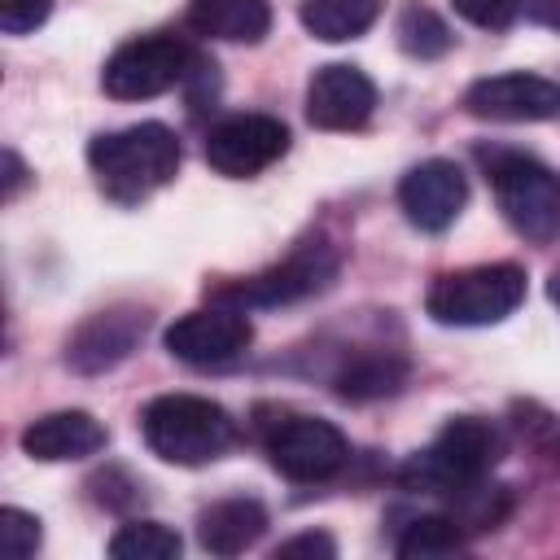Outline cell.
<instances>
[{
	"label": "cell",
	"instance_id": "1",
	"mask_svg": "<svg viewBox=\"0 0 560 560\" xmlns=\"http://www.w3.org/2000/svg\"><path fill=\"white\" fill-rule=\"evenodd\" d=\"M88 166L109 201L136 206L175 179L179 140L166 122H131L118 131H101L88 144Z\"/></svg>",
	"mask_w": 560,
	"mask_h": 560
},
{
	"label": "cell",
	"instance_id": "2",
	"mask_svg": "<svg viewBox=\"0 0 560 560\" xmlns=\"http://www.w3.org/2000/svg\"><path fill=\"white\" fill-rule=\"evenodd\" d=\"M503 455V438L481 416H455L442 433L398 468V486L416 494H459L490 477Z\"/></svg>",
	"mask_w": 560,
	"mask_h": 560
},
{
	"label": "cell",
	"instance_id": "3",
	"mask_svg": "<svg viewBox=\"0 0 560 560\" xmlns=\"http://www.w3.org/2000/svg\"><path fill=\"white\" fill-rule=\"evenodd\" d=\"M140 438H144V446L158 459L179 464V468H197V464L219 459L232 446L236 420L214 398H201V394H158L140 411Z\"/></svg>",
	"mask_w": 560,
	"mask_h": 560
},
{
	"label": "cell",
	"instance_id": "4",
	"mask_svg": "<svg viewBox=\"0 0 560 560\" xmlns=\"http://www.w3.org/2000/svg\"><path fill=\"white\" fill-rule=\"evenodd\" d=\"M525 302V267L516 262H481L446 271L429 284L424 311L442 328H486L508 319Z\"/></svg>",
	"mask_w": 560,
	"mask_h": 560
},
{
	"label": "cell",
	"instance_id": "5",
	"mask_svg": "<svg viewBox=\"0 0 560 560\" xmlns=\"http://www.w3.org/2000/svg\"><path fill=\"white\" fill-rule=\"evenodd\" d=\"M481 162H486V179L494 188L503 219L525 241H538V245L556 241L560 236V175L516 149H490L481 153Z\"/></svg>",
	"mask_w": 560,
	"mask_h": 560
},
{
	"label": "cell",
	"instance_id": "6",
	"mask_svg": "<svg viewBox=\"0 0 560 560\" xmlns=\"http://www.w3.org/2000/svg\"><path fill=\"white\" fill-rule=\"evenodd\" d=\"M192 61L197 57L179 35H166V31L136 35L109 52V61L101 70V88L114 101H149V96H162L175 83H184Z\"/></svg>",
	"mask_w": 560,
	"mask_h": 560
},
{
	"label": "cell",
	"instance_id": "7",
	"mask_svg": "<svg viewBox=\"0 0 560 560\" xmlns=\"http://www.w3.org/2000/svg\"><path fill=\"white\" fill-rule=\"evenodd\" d=\"M262 442L271 455V468L289 481H328L350 459V442L332 420L302 416V411H276L271 424H262Z\"/></svg>",
	"mask_w": 560,
	"mask_h": 560
},
{
	"label": "cell",
	"instance_id": "8",
	"mask_svg": "<svg viewBox=\"0 0 560 560\" xmlns=\"http://www.w3.org/2000/svg\"><path fill=\"white\" fill-rule=\"evenodd\" d=\"M337 249L324 245V241H306L298 245L284 262L276 267H262L258 276H245L236 284H219L214 289V302H232L241 311L249 306H289V302H302L319 289H328V280L337 276Z\"/></svg>",
	"mask_w": 560,
	"mask_h": 560
},
{
	"label": "cell",
	"instance_id": "9",
	"mask_svg": "<svg viewBox=\"0 0 560 560\" xmlns=\"http://www.w3.org/2000/svg\"><path fill=\"white\" fill-rule=\"evenodd\" d=\"M289 149V127L271 114H228L206 131V162L228 179H249L280 162Z\"/></svg>",
	"mask_w": 560,
	"mask_h": 560
},
{
	"label": "cell",
	"instance_id": "10",
	"mask_svg": "<svg viewBox=\"0 0 560 560\" xmlns=\"http://www.w3.org/2000/svg\"><path fill=\"white\" fill-rule=\"evenodd\" d=\"M249 337L254 324L232 302H210L201 311H188L162 332L166 350L188 368H223L249 346Z\"/></svg>",
	"mask_w": 560,
	"mask_h": 560
},
{
	"label": "cell",
	"instance_id": "11",
	"mask_svg": "<svg viewBox=\"0 0 560 560\" xmlns=\"http://www.w3.org/2000/svg\"><path fill=\"white\" fill-rule=\"evenodd\" d=\"M149 332V311L144 306H131V302H118V306H105L96 315H88L70 341H66V363L70 372L79 376H101L109 368H118Z\"/></svg>",
	"mask_w": 560,
	"mask_h": 560
},
{
	"label": "cell",
	"instance_id": "12",
	"mask_svg": "<svg viewBox=\"0 0 560 560\" xmlns=\"http://www.w3.org/2000/svg\"><path fill=\"white\" fill-rule=\"evenodd\" d=\"M464 109L486 122H542L560 118V83L525 70L486 74L464 92Z\"/></svg>",
	"mask_w": 560,
	"mask_h": 560
},
{
	"label": "cell",
	"instance_id": "13",
	"mask_svg": "<svg viewBox=\"0 0 560 560\" xmlns=\"http://www.w3.org/2000/svg\"><path fill=\"white\" fill-rule=\"evenodd\" d=\"M372 109L376 83L350 61H328L306 83V122L319 131H354L372 118Z\"/></svg>",
	"mask_w": 560,
	"mask_h": 560
},
{
	"label": "cell",
	"instance_id": "14",
	"mask_svg": "<svg viewBox=\"0 0 560 560\" xmlns=\"http://www.w3.org/2000/svg\"><path fill=\"white\" fill-rule=\"evenodd\" d=\"M468 201V179L451 158H424L416 162L398 184V206L411 228L420 232H446Z\"/></svg>",
	"mask_w": 560,
	"mask_h": 560
},
{
	"label": "cell",
	"instance_id": "15",
	"mask_svg": "<svg viewBox=\"0 0 560 560\" xmlns=\"http://www.w3.org/2000/svg\"><path fill=\"white\" fill-rule=\"evenodd\" d=\"M105 424L92 411L66 407V411H48L39 420H31L22 429V451L39 464H61V459H88L105 446Z\"/></svg>",
	"mask_w": 560,
	"mask_h": 560
},
{
	"label": "cell",
	"instance_id": "16",
	"mask_svg": "<svg viewBox=\"0 0 560 560\" xmlns=\"http://www.w3.org/2000/svg\"><path fill=\"white\" fill-rule=\"evenodd\" d=\"M262 529H267V508L245 494L219 499L197 516V542L210 556H241L262 538Z\"/></svg>",
	"mask_w": 560,
	"mask_h": 560
},
{
	"label": "cell",
	"instance_id": "17",
	"mask_svg": "<svg viewBox=\"0 0 560 560\" xmlns=\"http://www.w3.org/2000/svg\"><path fill=\"white\" fill-rule=\"evenodd\" d=\"M184 22L206 39L258 44L271 31V4L267 0H188Z\"/></svg>",
	"mask_w": 560,
	"mask_h": 560
},
{
	"label": "cell",
	"instance_id": "18",
	"mask_svg": "<svg viewBox=\"0 0 560 560\" xmlns=\"http://www.w3.org/2000/svg\"><path fill=\"white\" fill-rule=\"evenodd\" d=\"M381 9H385V0H302L298 18L315 39L346 44V39H359L363 31H372Z\"/></svg>",
	"mask_w": 560,
	"mask_h": 560
},
{
	"label": "cell",
	"instance_id": "19",
	"mask_svg": "<svg viewBox=\"0 0 560 560\" xmlns=\"http://www.w3.org/2000/svg\"><path fill=\"white\" fill-rule=\"evenodd\" d=\"M407 381V359L389 354V350H372V354H359L350 359L341 372H337V394L346 402H372V398H389L398 394Z\"/></svg>",
	"mask_w": 560,
	"mask_h": 560
},
{
	"label": "cell",
	"instance_id": "20",
	"mask_svg": "<svg viewBox=\"0 0 560 560\" xmlns=\"http://www.w3.org/2000/svg\"><path fill=\"white\" fill-rule=\"evenodd\" d=\"M468 538V529L451 516V512H429V516H411L394 542V551L402 560H438V556H451L459 551Z\"/></svg>",
	"mask_w": 560,
	"mask_h": 560
},
{
	"label": "cell",
	"instance_id": "21",
	"mask_svg": "<svg viewBox=\"0 0 560 560\" xmlns=\"http://www.w3.org/2000/svg\"><path fill=\"white\" fill-rule=\"evenodd\" d=\"M394 35H398V48H402L407 57H420V61H433V57H442V52L455 44L451 26H446L429 4H407V9L398 13Z\"/></svg>",
	"mask_w": 560,
	"mask_h": 560
},
{
	"label": "cell",
	"instance_id": "22",
	"mask_svg": "<svg viewBox=\"0 0 560 560\" xmlns=\"http://www.w3.org/2000/svg\"><path fill=\"white\" fill-rule=\"evenodd\" d=\"M109 556L114 560H171L179 556V534L162 521H127L109 538Z\"/></svg>",
	"mask_w": 560,
	"mask_h": 560
},
{
	"label": "cell",
	"instance_id": "23",
	"mask_svg": "<svg viewBox=\"0 0 560 560\" xmlns=\"http://www.w3.org/2000/svg\"><path fill=\"white\" fill-rule=\"evenodd\" d=\"M451 499H455L451 516H455L468 534L494 529V525L508 516V508H512L508 490H503V486H486V481H477V486H468V490H459V494H451Z\"/></svg>",
	"mask_w": 560,
	"mask_h": 560
},
{
	"label": "cell",
	"instance_id": "24",
	"mask_svg": "<svg viewBox=\"0 0 560 560\" xmlns=\"http://www.w3.org/2000/svg\"><path fill=\"white\" fill-rule=\"evenodd\" d=\"M39 538H44L39 516H31V512H22V508H0V547H4L9 560L35 556V551H39Z\"/></svg>",
	"mask_w": 560,
	"mask_h": 560
},
{
	"label": "cell",
	"instance_id": "25",
	"mask_svg": "<svg viewBox=\"0 0 560 560\" xmlns=\"http://www.w3.org/2000/svg\"><path fill=\"white\" fill-rule=\"evenodd\" d=\"M451 9L481 31H503L521 13V0H451Z\"/></svg>",
	"mask_w": 560,
	"mask_h": 560
},
{
	"label": "cell",
	"instance_id": "26",
	"mask_svg": "<svg viewBox=\"0 0 560 560\" xmlns=\"http://www.w3.org/2000/svg\"><path fill=\"white\" fill-rule=\"evenodd\" d=\"M52 13V0H0V31L4 35H26Z\"/></svg>",
	"mask_w": 560,
	"mask_h": 560
},
{
	"label": "cell",
	"instance_id": "27",
	"mask_svg": "<svg viewBox=\"0 0 560 560\" xmlns=\"http://www.w3.org/2000/svg\"><path fill=\"white\" fill-rule=\"evenodd\" d=\"M298 556H311V560H332L337 556V542H332V534H298V538H289V542H280L276 547V560H298Z\"/></svg>",
	"mask_w": 560,
	"mask_h": 560
},
{
	"label": "cell",
	"instance_id": "28",
	"mask_svg": "<svg viewBox=\"0 0 560 560\" xmlns=\"http://www.w3.org/2000/svg\"><path fill=\"white\" fill-rule=\"evenodd\" d=\"M521 13H525L534 26L560 31V0H521Z\"/></svg>",
	"mask_w": 560,
	"mask_h": 560
},
{
	"label": "cell",
	"instance_id": "29",
	"mask_svg": "<svg viewBox=\"0 0 560 560\" xmlns=\"http://www.w3.org/2000/svg\"><path fill=\"white\" fill-rule=\"evenodd\" d=\"M22 179H26V166H22V158H18L13 149H4V197H13V192L22 188Z\"/></svg>",
	"mask_w": 560,
	"mask_h": 560
},
{
	"label": "cell",
	"instance_id": "30",
	"mask_svg": "<svg viewBox=\"0 0 560 560\" xmlns=\"http://www.w3.org/2000/svg\"><path fill=\"white\" fill-rule=\"evenodd\" d=\"M547 298L560 306V267H556V271H551V280H547Z\"/></svg>",
	"mask_w": 560,
	"mask_h": 560
}]
</instances>
